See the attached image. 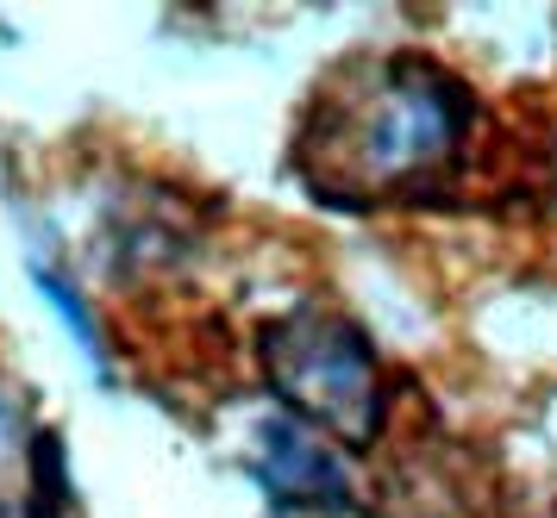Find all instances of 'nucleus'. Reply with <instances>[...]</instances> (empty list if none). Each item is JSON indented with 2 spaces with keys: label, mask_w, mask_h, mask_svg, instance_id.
I'll list each match as a JSON object with an SVG mask.
<instances>
[{
  "label": "nucleus",
  "mask_w": 557,
  "mask_h": 518,
  "mask_svg": "<svg viewBox=\"0 0 557 518\" xmlns=\"http://www.w3.org/2000/svg\"><path fill=\"white\" fill-rule=\"evenodd\" d=\"M470 131L476 94L457 70L420 50L363 56L307 100L295 169L320 200L351 213H376L388 200L407 206L445 188V175L463 163Z\"/></svg>",
  "instance_id": "1"
},
{
  "label": "nucleus",
  "mask_w": 557,
  "mask_h": 518,
  "mask_svg": "<svg viewBox=\"0 0 557 518\" xmlns=\"http://www.w3.org/2000/svg\"><path fill=\"white\" fill-rule=\"evenodd\" d=\"M257 369L288 419L313 425L320 438L370 450L388 425V375L363 325L326 306H288L257 325Z\"/></svg>",
  "instance_id": "2"
},
{
  "label": "nucleus",
  "mask_w": 557,
  "mask_h": 518,
  "mask_svg": "<svg viewBox=\"0 0 557 518\" xmlns=\"http://www.w3.org/2000/svg\"><path fill=\"white\" fill-rule=\"evenodd\" d=\"M251 475L270 488V500H282L288 513H357L351 469L332 456V444L301 419H263L251 450Z\"/></svg>",
  "instance_id": "3"
},
{
  "label": "nucleus",
  "mask_w": 557,
  "mask_h": 518,
  "mask_svg": "<svg viewBox=\"0 0 557 518\" xmlns=\"http://www.w3.org/2000/svg\"><path fill=\"white\" fill-rule=\"evenodd\" d=\"M32 281H38V294L51 300V313L63 325H70V338H76L82 350H88V363H95V369L107 375V356H101V325H95V313H88V300L76 294V288H70V281H63V275L57 269H32Z\"/></svg>",
  "instance_id": "4"
},
{
  "label": "nucleus",
  "mask_w": 557,
  "mask_h": 518,
  "mask_svg": "<svg viewBox=\"0 0 557 518\" xmlns=\"http://www.w3.org/2000/svg\"><path fill=\"white\" fill-rule=\"evenodd\" d=\"M38 438L26 431V413H20V400H13V388L0 381V469L20 456V450H32Z\"/></svg>",
  "instance_id": "5"
}]
</instances>
